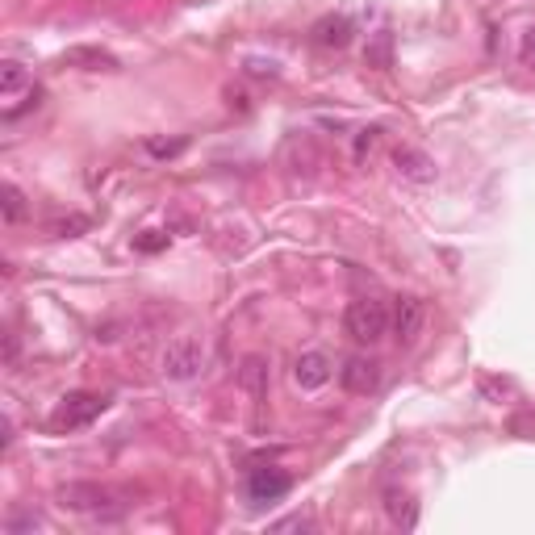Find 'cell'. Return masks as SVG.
I'll use <instances>...</instances> for the list:
<instances>
[{
  "label": "cell",
  "mask_w": 535,
  "mask_h": 535,
  "mask_svg": "<svg viewBox=\"0 0 535 535\" xmlns=\"http://www.w3.org/2000/svg\"><path fill=\"white\" fill-rule=\"evenodd\" d=\"M63 63L80 67V72H118V55L101 51V46H72V51H63Z\"/></svg>",
  "instance_id": "obj_11"
},
{
  "label": "cell",
  "mask_w": 535,
  "mask_h": 535,
  "mask_svg": "<svg viewBox=\"0 0 535 535\" xmlns=\"http://www.w3.org/2000/svg\"><path fill=\"white\" fill-rule=\"evenodd\" d=\"M268 381H272L268 360L264 356H243V364H239V389L247 393L251 402H264L268 398Z\"/></svg>",
  "instance_id": "obj_10"
},
{
  "label": "cell",
  "mask_w": 535,
  "mask_h": 535,
  "mask_svg": "<svg viewBox=\"0 0 535 535\" xmlns=\"http://www.w3.org/2000/svg\"><path fill=\"white\" fill-rule=\"evenodd\" d=\"M0 205H5V222L9 226H17L21 218H26V193H21L17 184H5V201Z\"/></svg>",
  "instance_id": "obj_14"
},
{
  "label": "cell",
  "mask_w": 535,
  "mask_h": 535,
  "mask_svg": "<svg viewBox=\"0 0 535 535\" xmlns=\"http://www.w3.org/2000/svg\"><path fill=\"white\" fill-rule=\"evenodd\" d=\"M105 406H109L105 393L76 389V393H67V398L55 406L51 427H55V431H80V427H88V423H92V418H101V414H105Z\"/></svg>",
  "instance_id": "obj_2"
},
{
  "label": "cell",
  "mask_w": 535,
  "mask_h": 535,
  "mask_svg": "<svg viewBox=\"0 0 535 535\" xmlns=\"http://www.w3.org/2000/svg\"><path fill=\"white\" fill-rule=\"evenodd\" d=\"M310 34H314L318 46H347L352 42V21H347L343 13H327Z\"/></svg>",
  "instance_id": "obj_13"
},
{
  "label": "cell",
  "mask_w": 535,
  "mask_h": 535,
  "mask_svg": "<svg viewBox=\"0 0 535 535\" xmlns=\"http://www.w3.org/2000/svg\"><path fill=\"white\" fill-rule=\"evenodd\" d=\"M272 531H314V519L310 515H289V519H276Z\"/></svg>",
  "instance_id": "obj_17"
},
{
  "label": "cell",
  "mask_w": 535,
  "mask_h": 535,
  "mask_svg": "<svg viewBox=\"0 0 535 535\" xmlns=\"http://www.w3.org/2000/svg\"><path fill=\"white\" fill-rule=\"evenodd\" d=\"M17 352H21V347H17V335L9 331V335H5V364H9V368H17Z\"/></svg>",
  "instance_id": "obj_20"
},
{
  "label": "cell",
  "mask_w": 535,
  "mask_h": 535,
  "mask_svg": "<svg viewBox=\"0 0 535 535\" xmlns=\"http://www.w3.org/2000/svg\"><path fill=\"white\" fill-rule=\"evenodd\" d=\"M59 506L76 510V515H105L113 506V490L97 481H67V485H59Z\"/></svg>",
  "instance_id": "obj_4"
},
{
  "label": "cell",
  "mask_w": 535,
  "mask_h": 535,
  "mask_svg": "<svg viewBox=\"0 0 535 535\" xmlns=\"http://www.w3.org/2000/svg\"><path fill=\"white\" fill-rule=\"evenodd\" d=\"M209 356H205V347L197 339H172L164 347V360H159V372H164L168 381H197L201 372H205Z\"/></svg>",
  "instance_id": "obj_3"
},
{
  "label": "cell",
  "mask_w": 535,
  "mask_h": 535,
  "mask_svg": "<svg viewBox=\"0 0 535 535\" xmlns=\"http://www.w3.org/2000/svg\"><path fill=\"white\" fill-rule=\"evenodd\" d=\"M38 527H42V519H38V515H30V510H13V515H5V531H9V535L38 531Z\"/></svg>",
  "instance_id": "obj_15"
},
{
  "label": "cell",
  "mask_w": 535,
  "mask_h": 535,
  "mask_svg": "<svg viewBox=\"0 0 535 535\" xmlns=\"http://www.w3.org/2000/svg\"><path fill=\"white\" fill-rule=\"evenodd\" d=\"M393 168H398V176L402 180H410V184H435V176H439V168H435V159L427 155V151H418V147H393Z\"/></svg>",
  "instance_id": "obj_7"
},
{
  "label": "cell",
  "mask_w": 535,
  "mask_h": 535,
  "mask_svg": "<svg viewBox=\"0 0 535 535\" xmlns=\"http://www.w3.org/2000/svg\"><path fill=\"white\" fill-rule=\"evenodd\" d=\"M331 372H335V364H331L327 352H301L293 360V385L314 393V389H322V385L331 381Z\"/></svg>",
  "instance_id": "obj_8"
},
{
  "label": "cell",
  "mask_w": 535,
  "mask_h": 535,
  "mask_svg": "<svg viewBox=\"0 0 535 535\" xmlns=\"http://www.w3.org/2000/svg\"><path fill=\"white\" fill-rule=\"evenodd\" d=\"M519 63L535 72V26H527V34H523V42H519Z\"/></svg>",
  "instance_id": "obj_18"
},
{
  "label": "cell",
  "mask_w": 535,
  "mask_h": 535,
  "mask_svg": "<svg viewBox=\"0 0 535 535\" xmlns=\"http://www.w3.org/2000/svg\"><path fill=\"white\" fill-rule=\"evenodd\" d=\"M293 490V477L281 469H251L247 473V498L251 506H264V502H281Z\"/></svg>",
  "instance_id": "obj_6"
},
{
  "label": "cell",
  "mask_w": 535,
  "mask_h": 535,
  "mask_svg": "<svg viewBox=\"0 0 535 535\" xmlns=\"http://www.w3.org/2000/svg\"><path fill=\"white\" fill-rule=\"evenodd\" d=\"M343 327H347V335H352L356 343H381L385 335H389V310H385V301H377V297H356L352 306H347V314H343Z\"/></svg>",
  "instance_id": "obj_1"
},
{
  "label": "cell",
  "mask_w": 535,
  "mask_h": 535,
  "mask_svg": "<svg viewBox=\"0 0 535 535\" xmlns=\"http://www.w3.org/2000/svg\"><path fill=\"white\" fill-rule=\"evenodd\" d=\"M423 322H427L423 301L398 297V306H393V314H389V327H393V335H398V343H414L418 335H423Z\"/></svg>",
  "instance_id": "obj_9"
},
{
  "label": "cell",
  "mask_w": 535,
  "mask_h": 535,
  "mask_svg": "<svg viewBox=\"0 0 535 535\" xmlns=\"http://www.w3.org/2000/svg\"><path fill=\"white\" fill-rule=\"evenodd\" d=\"M385 515H389L393 527L414 531L418 527V502L406 490H385Z\"/></svg>",
  "instance_id": "obj_12"
},
{
  "label": "cell",
  "mask_w": 535,
  "mask_h": 535,
  "mask_svg": "<svg viewBox=\"0 0 535 535\" xmlns=\"http://www.w3.org/2000/svg\"><path fill=\"white\" fill-rule=\"evenodd\" d=\"M184 147H189V138H172V143H164V138H147V155H155V159H172Z\"/></svg>",
  "instance_id": "obj_16"
},
{
  "label": "cell",
  "mask_w": 535,
  "mask_h": 535,
  "mask_svg": "<svg viewBox=\"0 0 535 535\" xmlns=\"http://www.w3.org/2000/svg\"><path fill=\"white\" fill-rule=\"evenodd\" d=\"M377 134H381V130H360V147H356V159H364V151H372V147H377Z\"/></svg>",
  "instance_id": "obj_19"
},
{
  "label": "cell",
  "mask_w": 535,
  "mask_h": 535,
  "mask_svg": "<svg viewBox=\"0 0 535 535\" xmlns=\"http://www.w3.org/2000/svg\"><path fill=\"white\" fill-rule=\"evenodd\" d=\"M339 381L347 393H356V398H368V393L381 389V364L368 360V356H347L343 368H339Z\"/></svg>",
  "instance_id": "obj_5"
}]
</instances>
